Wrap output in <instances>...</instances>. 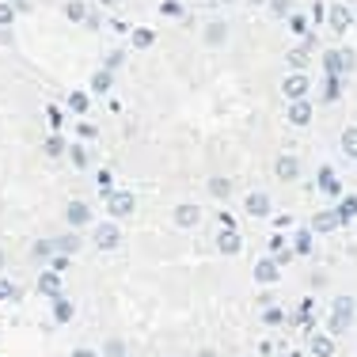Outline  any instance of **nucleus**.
Returning a JSON list of instances; mask_svg holds the SVG:
<instances>
[{"instance_id": "obj_1", "label": "nucleus", "mask_w": 357, "mask_h": 357, "mask_svg": "<svg viewBox=\"0 0 357 357\" xmlns=\"http://www.w3.org/2000/svg\"><path fill=\"white\" fill-rule=\"evenodd\" d=\"M350 323H354V301L350 296H338L335 301V312H331V335H346L350 331Z\"/></svg>"}, {"instance_id": "obj_2", "label": "nucleus", "mask_w": 357, "mask_h": 357, "mask_svg": "<svg viewBox=\"0 0 357 357\" xmlns=\"http://www.w3.org/2000/svg\"><path fill=\"white\" fill-rule=\"evenodd\" d=\"M103 202H107V213L110 217H130L133 209H137V202H133L130 190H107Z\"/></svg>"}, {"instance_id": "obj_3", "label": "nucleus", "mask_w": 357, "mask_h": 357, "mask_svg": "<svg viewBox=\"0 0 357 357\" xmlns=\"http://www.w3.org/2000/svg\"><path fill=\"white\" fill-rule=\"evenodd\" d=\"M308 88H312V80H308V73H304V69H293L282 80V96L285 99H308Z\"/></svg>"}, {"instance_id": "obj_4", "label": "nucleus", "mask_w": 357, "mask_h": 357, "mask_svg": "<svg viewBox=\"0 0 357 357\" xmlns=\"http://www.w3.org/2000/svg\"><path fill=\"white\" fill-rule=\"evenodd\" d=\"M96 248L99 251H118V248H122V228H118L114 220L96 225Z\"/></svg>"}, {"instance_id": "obj_5", "label": "nucleus", "mask_w": 357, "mask_h": 357, "mask_svg": "<svg viewBox=\"0 0 357 357\" xmlns=\"http://www.w3.org/2000/svg\"><path fill=\"white\" fill-rule=\"evenodd\" d=\"M323 69H327V76H342L354 69V54L350 50H331L327 57H323Z\"/></svg>"}, {"instance_id": "obj_6", "label": "nucleus", "mask_w": 357, "mask_h": 357, "mask_svg": "<svg viewBox=\"0 0 357 357\" xmlns=\"http://www.w3.org/2000/svg\"><path fill=\"white\" fill-rule=\"evenodd\" d=\"M65 225L69 228H88L91 225V206L88 202H65Z\"/></svg>"}, {"instance_id": "obj_7", "label": "nucleus", "mask_w": 357, "mask_h": 357, "mask_svg": "<svg viewBox=\"0 0 357 357\" xmlns=\"http://www.w3.org/2000/svg\"><path fill=\"white\" fill-rule=\"evenodd\" d=\"M243 213L262 220V217H270V213H274V206H270V198H266L262 190H255V194H248V198H243Z\"/></svg>"}, {"instance_id": "obj_8", "label": "nucleus", "mask_w": 357, "mask_h": 357, "mask_svg": "<svg viewBox=\"0 0 357 357\" xmlns=\"http://www.w3.org/2000/svg\"><path fill=\"white\" fill-rule=\"evenodd\" d=\"M278 278H282V262L278 259H259L255 262V282L259 285H274Z\"/></svg>"}, {"instance_id": "obj_9", "label": "nucleus", "mask_w": 357, "mask_h": 357, "mask_svg": "<svg viewBox=\"0 0 357 357\" xmlns=\"http://www.w3.org/2000/svg\"><path fill=\"white\" fill-rule=\"evenodd\" d=\"M38 293L50 296V301H57V296H61V274H57V270H42L38 274Z\"/></svg>"}, {"instance_id": "obj_10", "label": "nucleus", "mask_w": 357, "mask_h": 357, "mask_svg": "<svg viewBox=\"0 0 357 357\" xmlns=\"http://www.w3.org/2000/svg\"><path fill=\"white\" fill-rule=\"evenodd\" d=\"M285 118H289L293 126H308V122H312V103H308V99H289Z\"/></svg>"}, {"instance_id": "obj_11", "label": "nucleus", "mask_w": 357, "mask_h": 357, "mask_svg": "<svg viewBox=\"0 0 357 357\" xmlns=\"http://www.w3.org/2000/svg\"><path fill=\"white\" fill-rule=\"evenodd\" d=\"M274 172H278V178H282V183H296V175H301V160L285 152V156H278Z\"/></svg>"}, {"instance_id": "obj_12", "label": "nucleus", "mask_w": 357, "mask_h": 357, "mask_svg": "<svg viewBox=\"0 0 357 357\" xmlns=\"http://www.w3.org/2000/svg\"><path fill=\"white\" fill-rule=\"evenodd\" d=\"M175 225L178 228H194V225H198V220H202V209L198 206H194V202H183V206H175Z\"/></svg>"}, {"instance_id": "obj_13", "label": "nucleus", "mask_w": 357, "mask_h": 357, "mask_svg": "<svg viewBox=\"0 0 357 357\" xmlns=\"http://www.w3.org/2000/svg\"><path fill=\"white\" fill-rule=\"evenodd\" d=\"M243 248V236L232 232V228H225V232H217V251L220 255H240Z\"/></svg>"}, {"instance_id": "obj_14", "label": "nucleus", "mask_w": 357, "mask_h": 357, "mask_svg": "<svg viewBox=\"0 0 357 357\" xmlns=\"http://www.w3.org/2000/svg\"><path fill=\"white\" fill-rule=\"evenodd\" d=\"M338 225H342L338 209H335V213H316V217H312V232H335Z\"/></svg>"}, {"instance_id": "obj_15", "label": "nucleus", "mask_w": 357, "mask_h": 357, "mask_svg": "<svg viewBox=\"0 0 357 357\" xmlns=\"http://www.w3.org/2000/svg\"><path fill=\"white\" fill-rule=\"evenodd\" d=\"M42 149H46V156H50V160H61L65 152H69V141H65L61 133H50V137H46V144H42Z\"/></svg>"}, {"instance_id": "obj_16", "label": "nucleus", "mask_w": 357, "mask_h": 357, "mask_svg": "<svg viewBox=\"0 0 357 357\" xmlns=\"http://www.w3.org/2000/svg\"><path fill=\"white\" fill-rule=\"evenodd\" d=\"M54 255H57L54 240H35V248H31V259H35V262H50Z\"/></svg>"}, {"instance_id": "obj_17", "label": "nucleus", "mask_w": 357, "mask_h": 357, "mask_svg": "<svg viewBox=\"0 0 357 357\" xmlns=\"http://www.w3.org/2000/svg\"><path fill=\"white\" fill-rule=\"evenodd\" d=\"M110 84H114V69H99L96 76H91V91H96V96H107Z\"/></svg>"}, {"instance_id": "obj_18", "label": "nucleus", "mask_w": 357, "mask_h": 357, "mask_svg": "<svg viewBox=\"0 0 357 357\" xmlns=\"http://www.w3.org/2000/svg\"><path fill=\"white\" fill-rule=\"evenodd\" d=\"M319 190H323V194H331V198H338V190H342L331 167H319Z\"/></svg>"}, {"instance_id": "obj_19", "label": "nucleus", "mask_w": 357, "mask_h": 357, "mask_svg": "<svg viewBox=\"0 0 357 357\" xmlns=\"http://www.w3.org/2000/svg\"><path fill=\"white\" fill-rule=\"evenodd\" d=\"M312 46H316V38L308 35L301 50H293V54H289V65H293V69H304V65H308V50H312Z\"/></svg>"}, {"instance_id": "obj_20", "label": "nucleus", "mask_w": 357, "mask_h": 357, "mask_svg": "<svg viewBox=\"0 0 357 357\" xmlns=\"http://www.w3.org/2000/svg\"><path fill=\"white\" fill-rule=\"evenodd\" d=\"M225 38H228V23H209V27H206V42H209V46H225Z\"/></svg>"}, {"instance_id": "obj_21", "label": "nucleus", "mask_w": 357, "mask_h": 357, "mask_svg": "<svg viewBox=\"0 0 357 357\" xmlns=\"http://www.w3.org/2000/svg\"><path fill=\"white\" fill-rule=\"evenodd\" d=\"M209 194H213L217 202H225L228 194H232V178H225V175H217V178H209Z\"/></svg>"}, {"instance_id": "obj_22", "label": "nucleus", "mask_w": 357, "mask_h": 357, "mask_svg": "<svg viewBox=\"0 0 357 357\" xmlns=\"http://www.w3.org/2000/svg\"><path fill=\"white\" fill-rule=\"evenodd\" d=\"M312 354H316V357H331V354H335V338H331V335H316V338H312Z\"/></svg>"}, {"instance_id": "obj_23", "label": "nucleus", "mask_w": 357, "mask_h": 357, "mask_svg": "<svg viewBox=\"0 0 357 357\" xmlns=\"http://www.w3.org/2000/svg\"><path fill=\"white\" fill-rule=\"evenodd\" d=\"M57 251H65V255H76V251H80V236H76V232H65V236H57Z\"/></svg>"}, {"instance_id": "obj_24", "label": "nucleus", "mask_w": 357, "mask_h": 357, "mask_svg": "<svg viewBox=\"0 0 357 357\" xmlns=\"http://www.w3.org/2000/svg\"><path fill=\"white\" fill-rule=\"evenodd\" d=\"M65 15H69L73 23H88V4H80V0H69V4H65Z\"/></svg>"}, {"instance_id": "obj_25", "label": "nucleus", "mask_w": 357, "mask_h": 357, "mask_svg": "<svg viewBox=\"0 0 357 357\" xmlns=\"http://www.w3.org/2000/svg\"><path fill=\"white\" fill-rule=\"evenodd\" d=\"M331 27H335L338 35H342V31L350 27V12H346V8H338V4H335V8H331Z\"/></svg>"}, {"instance_id": "obj_26", "label": "nucleus", "mask_w": 357, "mask_h": 357, "mask_svg": "<svg viewBox=\"0 0 357 357\" xmlns=\"http://www.w3.org/2000/svg\"><path fill=\"white\" fill-rule=\"evenodd\" d=\"M73 319V304L65 301V296H57L54 301V323H69Z\"/></svg>"}, {"instance_id": "obj_27", "label": "nucleus", "mask_w": 357, "mask_h": 357, "mask_svg": "<svg viewBox=\"0 0 357 357\" xmlns=\"http://www.w3.org/2000/svg\"><path fill=\"white\" fill-rule=\"evenodd\" d=\"M293 251L296 255H308L312 251V232H308V228H301V232L293 236Z\"/></svg>"}, {"instance_id": "obj_28", "label": "nucleus", "mask_w": 357, "mask_h": 357, "mask_svg": "<svg viewBox=\"0 0 357 357\" xmlns=\"http://www.w3.org/2000/svg\"><path fill=\"white\" fill-rule=\"evenodd\" d=\"M262 323H266V327H282V323H285V312L274 308V304H266V312H262Z\"/></svg>"}, {"instance_id": "obj_29", "label": "nucleus", "mask_w": 357, "mask_h": 357, "mask_svg": "<svg viewBox=\"0 0 357 357\" xmlns=\"http://www.w3.org/2000/svg\"><path fill=\"white\" fill-rule=\"evenodd\" d=\"M342 152H346V156H354V160H357V126H350V130L342 133Z\"/></svg>"}, {"instance_id": "obj_30", "label": "nucleus", "mask_w": 357, "mask_h": 357, "mask_svg": "<svg viewBox=\"0 0 357 357\" xmlns=\"http://www.w3.org/2000/svg\"><path fill=\"white\" fill-rule=\"evenodd\" d=\"M88 103H91L88 91H73V96H69V110H73V114H84V110H88Z\"/></svg>"}, {"instance_id": "obj_31", "label": "nucleus", "mask_w": 357, "mask_h": 357, "mask_svg": "<svg viewBox=\"0 0 357 357\" xmlns=\"http://www.w3.org/2000/svg\"><path fill=\"white\" fill-rule=\"evenodd\" d=\"M152 42H156V35H152L149 27H137V31H133V46H137V50H149Z\"/></svg>"}, {"instance_id": "obj_32", "label": "nucleus", "mask_w": 357, "mask_h": 357, "mask_svg": "<svg viewBox=\"0 0 357 357\" xmlns=\"http://www.w3.org/2000/svg\"><path fill=\"white\" fill-rule=\"evenodd\" d=\"M338 91H342V76H327V88H323V99H338Z\"/></svg>"}, {"instance_id": "obj_33", "label": "nucleus", "mask_w": 357, "mask_h": 357, "mask_svg": "<svg viewBox=\"0 0 357 357\" xmlns=\"http://www.w3.org/2000/svg\"><path fill=\"white\" fill-rule=\"evenodd\" d=\"M69 160L76 167H88V152H84V144H69Z\"/></svg>"}, {"instance_id": "obj_34", "label": "nucleus", "mask_w": 357, "mask_h": 357, "mask_svg": "<svg viewBox=\"0 0 357 357\" xmlns=\"http://www.w3.org/2000/svg\"><path fill=\"white\" fill-rule=\"evenodd\" d=\"M338 217H342V220H354V217H357V198H342V206H338Z\"/></svg>"}, {"instance_id": "obj_35", "label": "nucleus", "mask_w": 357, "mask_h": 357, "mask_svg": "<svg viewBox=\"0 0 357 357\" xmlns=\"http://www.w3.org/2000/svg\"><path fill=\"white\" fill-rule=\"evenodd\" d=\"M50 270H57V274H65V270H69V255H65V251H57L54 259H50Z\"/></svg>"}, {"instance_id": "obj_36", "label": "nucleus", "mask_w": 357, "mask_h": 357, "mask_svg": "<svg viewBox=\"0 0 357 357\" xmlns=\"http://www.w3.org/2000/svg\"><path fill=\"white\" fill-rule=\"evenodd\" d=\"M103 357H126L122 338H110V342H107V350H103Z\"/></svg>"}, {"instance_id": "obj_37", "label": "nucleus", "mask_w": 357, "mask_h": 357, "mask_svg": "<svg viewBox=\"0 0 357 357\" xmlns=\"http://www.w3.org/2000/svg\"><path fill=\"white\" fill-rule=\"evenodd\" d=\"M0 301H15V285L8 278H0Z\"/></svg>"}, {"instance_id": "obj_38", "label": "nucleus", "mask_w": 357, "mask_h": 357, "mask_svg": "<svg viewBox=\"0 0 357 357\" xmlns=\"http://www.w3.org/2000/svg\"><path fill=\"white\" fill-rule=\"evenodd\" d=\"M289 27H293L296 35H304V31H308V23H304V15H289Z\"/></svg>"}, {"instance_id": "obj_39", "label": "nucleus", "mask_w": 357, "mask_h": 357, "mask_svg": "<svg viewBox=\"0 0 357 357\" xmlns=\"http://www.w3.org/2000/svg\"><path fill=\"white\" fill-rule=\"evenodd\" d=\"M12 15H15L12 4H0V27H8V23H12Z\"/></svg>"}, {"instance_id": "obj_40", "label": "nucleus", "mask_w": 357, "mask_h": 357, "mask_svg": "<svg viewBox=\"0 0 357 357\" xmlns=\"http://www.w3.org/2000/svg\"><path fill=\"white\" fill-rule=\"evenodd\" d=\"M270 251H274V255H278V251H285V236H282V232L270 236Z\"/></svg>"}, {"instance_id": "obj_41", "label": "nucleus", "mask_w": 357, "mask_h": 357, "mask_svg": "<svg viewBox=\"0 0 357 357\" xmlns=\"http://www.w3.org/2000/svg\"><path fill=\"white\" fill-rule=\"evenodd\" d=\"M289 4H293V0H270V8H274L278 15H289Z\"/></svg>"}, {"instance_id": "obj_42", "label": "nucleus", "mask_w": 357, "mask_h": 357, "mask_svg": "<svg viewBox=\"0 0 357 357\" xmlns=\"http://www.w3.org/2000/svg\"><path fill=\"white\" fill-rule=\"evenodd\" d=\"M110 183H114V178H110V172H99V186H103V194L110 190Z\"/></svg>"}, {"instance_id": "obj_43", "label": "nucleus", "mask_w": 357, "mask_h": 357, "mask_svg": "<svg viewBox=\"0 0 357 357\" xmlns=\"http://www.w3.org/2000/svg\"><path fill=\"white\" fill-rule=\"evenodd\" d=\"M73 357H99V354H96V350H88V346H76Z\"/></svg>"}, {"instance_id": "obj_44", "label": "nucleus", "mask_w": 357, "mask_h": 357, "mask_svg": "<svg viewBox=\"0 0 357 357\" xmlns=\"http://www.w3.org/2000/svg\"><path fill=\"white\" fill-rule=\"evenodd\" d=\"M293 255H296V251H289V248H285V251H278V255H274V259H278V262H282V266H285V262H289V259H293Z\"/></svg>"}, {"instance_id": "obj_45", "label": "nucleus", "mask_w": 357, "mask_h": 357, "mask_svg": "<svg viewBox=\"0 0 357 357\" xmlns=\"http://www.w3.org/2000/svg\"><path fill=\"white\" fill-rule=\"evenodd\" d=\"M198 357H217V350H198Z\"/></svg>"}, {"instance_id": "obj_46", "label": "nucleus", "mask_w": 357, "mask_h": 357, "mask_svg": "<svg viewBox=\"0 0 357 357\" xmlns=\"http://www.w3.org/2000/svg\"><path fill=\"white\" fill-rule=\"evenodd\" d=\"M99 4H118V0H99Z\"/></svg>"}, {"instance_id": "obj_47", "label": "nucleus", "mask_w": 357, "mask_h": 357, "mask_svg": "<svg viewBox=\"0 0 357 357\" xmlns=\"http://www.w3.org/2000/svg\"><path fill=\"white\" fill-rule=\"evenodd\" d=\"M0 266H4V255H0Z\"/></svg>"}, {"instance_id": "obj_48", "label": "nucleus", "mask_w": 357, "mask_h": 357, "mask_svg": "<svg viewBox=\"0 0 357 357\" xmlns=\"http://www.w3.org/2000/svg\"><path fill=\"white\" fill-rule=\"evenodd\" d=\"M172 357H175V354H172Z\"/></svg>"}]
</instances>
